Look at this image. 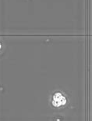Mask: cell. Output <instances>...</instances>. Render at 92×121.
Returning <instances> with one entry per match:
<instances>
[{
    "instance_id": "obj_1",
    "label": "cell",
    "mask_w": 92,
    "mask_h": 121,
    "mask_svg": "<svg viewBox=\"0 0 92 121\" xmlns=\"http://www.w3.org/2000/svg\"><path fill=\"white\" fill-rule=\"evenodd\" d=\"M66 102V99L61 93H56L54 94L52 98V105L55 107H59L61 105H65Z\"/></svg>"
},
{
    "instance_id": "obj_2",
    "label": "cell",
    "mask_w": 92,
    "mask_h": 121,
    "mask_svg": "<svg viewBox=\"0 0 92 121\" xmlns=\"http://www.w3.org/2000/svg\"><path fill=\"white\" fill-rule=\"evenodd\" d=\"M0 49H1V44H0Z\"/></svg>"
}]
</instances>
